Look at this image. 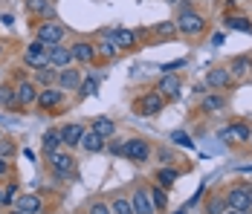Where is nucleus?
Here are the masks:
<instances>
[{"label":"nucleus","instance_id":"obj_39","mask_svg":"<svg viewBox=\"0 0 252 214\" xmlns=\"http://www.w3.org/2000/svg\"><path fill=\"white\" fill-rule=\"evenodd\" d=\"M90 214H110V209H107L104 203H93V209H90Z\"/></svg>","mask_w":252,"mask_h":214},{"label":"nucleus","instance_id":"obj_15","mask_svg":"<svg viewBox=\"0 0 252 214\" xmlns=\"http://www.w3.org/2000/svg\"><path fill=\"white\" fill-rule=\"evenodd\" d=\"M73 58L81 61V64H90V61L96 58V47H93V44H87V41H78L76 47H73Z\"/></svg>","mask_w":252,"mask_h":214},{"label":"nucleus","instance_id":"obj_26","mask_svg":"<svg viewBox=\"0 0 252 214\" xmlns=\"http://www.w3.org/2000/svg\"><path fill=\"white\" fill-rule=\"evenodd\" d=\"M157 180H159L162 185H174V183H177V171H174V168H159Z\"/></svg>","mask_w":252,"mask_h":214},{"label":"nucleus","instance_id":"obj_32","mask_svg":"<svg viewBox=\"0 0 252 214\" xmlns=\"http://www.w3.org/2000/svg\"><path fill=\"white\" fill-rule=\"evenodd\" d=\"M55 78H58L55 70H47V67H41V70H38V81H41V84H47V87H50Z\"/></svg>","mask_w":252,"mask_h":214},{"label":"nucleus","instance_id":"obj_31","mask_svg":"<svg viewBox=\"0 0 252 214\" xmlns=\"http://www.w3.org/2000/svg\"><path fill=\"white\" fill-rule=\"evenodd\" d=\"M203 107H206V110H220V107H223V98H220V95H206V98H203Z\"/></svg>","mask_w":252,"mask_h":214},{"label":"nucleus","instance_id":"obj_40","mask_svg":"<svg viewBox=\"0 0 252 214\" xmlns=\"http://www.w3.org/2000/svg\"><path fill=\"white\" fill-rule=\"evenodd\" d=\"M110 151H113L116 156H119V153H125V142H113V145H110Z\"/></svg>","mask_w":252,"mask_h":214},{"label":"nucleus","instance_id":"obj_36","mask_svg":"<svg viewBox=\"0 0 252 214\" xmlns=\"http://www.w3.org/2000/svg\"><path fill=\"white\" fill-rule=\"evenodd\" d=\"M157 35H162V38H171V35H174V24L162 21V24L157 26Z\"/></svg>","mask_w":252,"mask_h":214},{"label":"nucleus","instance_id":"obj_42","mask_svg":"<svg viewBox=\"0 0 252 214\" xmlns=\"http://www.w3.org/2000/svg\"><path fill=\"white\" fill-rule=\"evenodd\" d=\"M6 168H9L6 165V159H0V174H6Z\"/></svg>","mask_w":252,"mask_h":214},{"label":"nucleus","instance_id":"obj_47","mask_svg":"<svg viewBox=\"0 0 252 214\" xmlns=\"http://www.w3.org/2000/svg\"><path fill=\"white\" fill-rule=\"evenodd\" d=\"M165 3H177V0H165Z\"/></svg>","mask_w":252,"mask_h":214},{"label":"nucleus","instance_id":"obj_44","mask_svg":"<svg viewBox=\"0 0 252 214\" xmlns=\"http://www.w3.org/2000/svg\"><path fill=\"white\" fill-rule=\"evenodd\" d=\"M3 203H6V197H3V191H0V206H3Z\"/></svg>","mask_w":252,"mask_h":214},{"label":"nucleus","instance_id":"obj_18","mask_svg":"<svg viewBox=\"0 0 252 214\" xmlns=\"http://www.w3.org/2000/svg\"><path fill=\"white\" fill-rule=\"evenodd\" d=\"M58 81H61L64 90H78V87H81V75H78V70H64L61 75H58Z\"/></svg>","mask_w":252,"mask_h":214},{"label":"nucleus","instance_id":"obj_5","mask_svg":"<svg viewBox=\"0 0 252 214\" xmlns=\"http://www.w3.org/2000/svg\"><path fill=\"white\" fill-rule=\"evenodd\" d=\"M136 110H139L142 116H157V113L162 110V93H145L139 98Z\"/></svg>","mask_w":252,"mask_h":214},{"label":"nucleus","instance_id":"obj_29","mask_svg":"<svg viewBox=\"0 0 252 214\" xmlns=\"http://www.w3.org/2000/svg\"><path fill=\"white\" fill-rule=\"evenodd\" d=\"M151 203H154V212H157V209H165V206H168V194H165L162 188H157L154 197H151Z\"/></svg>","mask_w":252,"mask_h":214},{"label":"nucleus","instance_id":"obj_19","mask_svg":"<svg viewBox=\"0 0 252 214\" xmlns=\"http://www.w3.org/2000/svg\"><path fill=\"white\" fill-rule=\"evenodd\" d=\"M229 78H232L229 70H209L206 72V84H209V87H226Z\"/></svg>","mask_w":252,"mask_h":214},{"label":"nucleus","instance_id":"obj_25","mask_svg":"<svg viewBox=\"0 0 252 214\" xmlns=\"http://www.w3.org/2000/svg\"><path fill=\"white\" fill-rule=\"evenodd\" d=\"M226 26H229V29H238V32H252V24L247 21V18H241V15L226 18Z\"/></svg>","mask_w":252,"mask_h":214},{"label":"nucleus","instance_id":"obj_12","mask_svg":"<svg viewBox=\"0 0 252 214\" xmlns=\"http://www.w3.org/2000/svg\"><path fill=\"white\" fill-rule=\"evenodd\" d=\"M35 98H38V93H35V87H32L29 81H21V84L15 87V104H24L26 107V104H32Z\"/></svg>","mask_w":252,"mask_h":214},{"label":"nucleus","instance_id":"obj_43","mask_svg":"<svg viewBox=\"0 0 252 214\" xmlns=\"http://www.w3.org/2000/svg\"><path fill=\"white\" fill-rule=\"evenodd\" d=\"M241 171H247V174H252V165H244V168H241Z\"/></svg>","mask_w":252,"mask_h":214},{"label":"nucleus","instance_id":"obj_45","mask_svg":"<svg viewBox=\"0 0 252 214\" xmlns=\"http://www.w3.org/2000/svg\"><path fill=\"white\" fill-rule=\"evenodd\" d=\"M223 214H241V212H232V209H226V212H223Z\"/></svg>","mask_w":252,"mask_h":214},{"label":"nucleus","instance_id":"obj_50","mask_svg":"<svg viewBox=\"0 0 252 214\" xmlns=\"http://www.w3.org/2000/svg\"><path fill=\"white\" fill-rule=\"evenodd\" d=\"M250 139H252V136H250Z\"/></svg>","mask_w":252,"mask_h":214},{"label":"nucleus","instance_id":"obj_24","mask_svg":"<svg viewBox=\"0 0 252 214\" xmlns=\"http://www.w3.org/2000/svg\"><path fill=\"white\" fill-rule=\"evenodd\" d=\"M26 9L35 12V15H52V6L47 0H26Z\"/></svg>","mask_w":252,"mask_h":214},{"label":"nucleus","instance_id":"obj_48","mask_svg":"<svg viewBox=\"0 0 252 214\" xmlns=\"http://www.w3.org/2000/svg\"><path fill=\"white\" fill-rule=\"evenodd\" d=\"M12 214H21V212H12Z\"/></svg>","mask_w":252,"mask_h":214},{"label":"nucleus","instance_id":"obj_30","mask_svg":"<svg viewBox=\"0 0 252 214\" xmlns=\"http://www.w3.org/2000/svg\"><path fill=\"white\" fill-rule=\"evenodd\" d=\"M96 90H99V81H96V78H87V81H81V87H78L81 95H96Z\"/></svg>","mask_w":252,"mask_h":214},{"label":"nucleus","instance_id":"obj_14","mask_svg":"<svg viewBox=\"0 0 252 214\" xmlns=\"http://www.w3.org/2000/svg\"><path fill=\"white\" fill-rule=\"evenodd\" d=\"M220 136H223V139H232V142H250L252 133H250V127H247V124H229Z\"/></svg>","mask_w":252,"mask_h":214},{"label":"nucleus","instance_id":"obj_35","mask_svg":"<svg viewBox=\"0 0 252 214\" xmlns=\"http://www.w3.org/2000/svg\"><path fill=\"white\" fill-rule=\"evenodd\" d=\"M104 38H107V35H104ZM101 55H107V58H113V55H116V44H113V38H107V41H104V44H101Z\"/></svg>","mask_w":252,"mask_h":214},{"label":"nucleus","instance_id":"obj_46","mask_svg":"<svg viewBox=\"0 0 252 214\" xmlns=\"http://www.w3.org/2000/svg\"><path fill=\"white\" fill-rule=\"evenodd\" d=\"M186 212H189V209H186V206H183V209H180V212H177V214H186Z\"/></svg>","mask_w":252,"mask_h":214},{"label":"nucleus","instance_id":"obj_41","mask_svg":"<svg viewBox=\"0 0 252 214\" xmlns=\"http://www.w3.org/2000/svg\"><path fill=\"white\" fill-rule=\"evenodd\" d=\"M15 194H18V185H9V188L3 191V197H6V200H12Z\"/></svg>","mask_w":252,"mask_h":214},{"label":"nucleus","instance_id":"obj_33","mask_svg":"<svg viewBox=\"0 0 252 214\" xmlns=\"http://www.w3.org/2000/svg\"><path fill=\"white\" fill-rule=\"evenodd\" d=\"M0 104H15V90L0 84Z\"/></svg>","mask_w":252,"mask_h":214},{"label":"nucleus","instance_id":"obj_22","mask_svg":"<svg viewBox=\"0 0 252 214\" xmlns=\"http://www.w3.org/2000/svg\"><path fill=\"white\" fill-rule=\"evenodd\" d=\"M252 67V61L247 58V55H241V58H235L232 61V67H229V75H247Z\"/></svg>","mask_w":252,"mask_h":214},{"label":"nucleus","instance_id":"obj_6","mask_svg":"<svg viewBox=\"0 0 252 214\" xmlns=\"http://www.w3.org/2000/svg\"><path fill=\"white\" fill-rule=\"evenodd\" d=\"M61 38H64V26H58V24H44L38 29V41H44L47 47L61 44Z\"/></svg>","mask_w":252,"mask_h":214},{"label":"nucleus","instance_id":"obj_38","mask_svg":"<svg viewBox=\"0 0 252 214\" xmlns=\"http://www.w3.org/2000/svg\"><path fill=\"white\" fill-rule=\"evenodd\" d=\"M12 142H6V139H0V159H6V156H12Z\"/></svg>","mask_w":252,"mask_h":214},{"label":"nucleus","instance_id":"obj_34","mask_svg":"<svg viewBox=\"0 0 252 214\" xmlns=\"http://www.w3.org/2000/svg\"><path fill=\"white\" fill-rule=\"evenodd\" d=\"M110 209H113L116 214H133V206H130L127 200H116V203H113Z\"/></svg>","mask_w":252,"mask_h":214},{"label":"nucleus","instance_id":"obj_37","mask_svg":"<svg viewBox=\"0 0 252 214\" xmlns=\"http://www.w3.org/2000/svg\"><path fill=\"white\" fill-rule=\"evenodd\" d=\"M183 64H186V58H177V61H168V64H162L159 70H162V75H165V72H174L177 67H183Z\"/></svg>","mask_w":252,"mask_h":214},{"label":"nucleus","instance_id":"obj_49","mask_svg":"<svg viewBox=\"0 0 252 214\" xmlns=\"http://www.w3.org/2000/svg\"><path fill=\"white\" fill-rule=\"evenodd\" d=\"M0 139H3V136H0Z\"/></svg>","mask_w":252,"mask_h":214},{"label":"nucleus","instance_id":"obj_27","mask_svg":"<svg viewBox=\"0 0 252 214\" xmlns=\"http://www.w3.org/2000/svg\"><path fill=\"white\" fill-rule=\"evenodd\" d=\"M171 142L180 145V148H194V142H191V136L186 133V130H174L171 133Z\"/></svg>","mask_w":252,"mask_h":214},{"label":"nucleus","instance_id":"obj_9","mask_svg":"<svg viewBox=\"0 0 252 214\" xmlns=\"http://www.w3.org/2000/svg\"><path fill=\"white\" fill-rule=\"evenodd\" d=\"M130 206H133V214H154V203H151V197H148V191H142V188L133 194Z\"/></svg>","mask_w":252,"mask_h":214},{"label":"nucleus","instance_id":"obj_21","mask_svg":"<svg viewBox=\"0 0 252 214\" xmlns=\"http://www.w3.org/2000/svg\"><path fill=\"white\" fill-rule=\"evenodd\" d=\"M113 44L119 49H130L133 47V32H127V29H113Z\"/></svg>","mask_w":252,"mask_h":214},{"label":"nucleus","instance_id":"obj_13","mask_svg":"<svg viewBox=\"0 0 252 214\" xmlns=\"http://www.w3.org/2000/svg\"><path fill=\"white\" fill-rule=\"evenodd\" d=\"M157 93H162V95H180V78H177L174 72H165V75L159 78Z\"/></svg>","mask_w":252,"mask_h":214},{"label":"nucleus","instance_id":"obj_17","mask_svg":"<svg viewBox=\"0 0 252 214\" xmlns=\"http://www.w3.org/2000/svg\"><path fill=\"white\" fill-rule=\"evenodd\" d=\"M81 148H84L87 153H99L101 148H104V139H101L99 133H93V130H90V133H84V136H81Z\"/></svg>","mask_w":252,"mask_h":214},{"label":"nucleus","instance_id":"obj_10","mask_svg":"<svg viewBox=\"0 0 252 214\" xmlns=\"http://www.w3.org/2000/svg\"><path fill=\"white\" fill-rule=\"evenodd\" d=\"M73 61V49H67V47H50V67H67Z\"/></svg>","mask_w":252,"mask_h":214},{"label":"nucleus","instance_id":"obj_23","mask_svg":"<svg viewBox=\"0 0 252 214\" xmlns=\"http://www.w3.org/2000/svg\"><path fill=\"white\" fill-rule=\"evenodd\" d=\"M41 142H44V151L52 153V151H58V145H61V133H58V130H47Z\"/></svg>","mask_w":252,"mask_h":214},{"label":"nucleus","instance_id":"obj_7","mask_svg":"<svg viewBox=\"0 0 252 214\" xmlns=\"http://www.w3.org/2000/svg\"><path fill=\"white\" fill-rule=\"evenodd\" d=\"M50 162H52V168H55V174H58V177H70V171H73V156H70V153L52 151Z\"/></svg>","mask_w":252,"mask_h":214},{"label":"nucleus","instance_id":"obj_2","mask_svg":"<svg viewBox=\"0 0 252 214\" xmlns=\"http://www.w3.org/2000/svg\"><path fill=\"white\" fill-rule=\"evenodd\" d=\"M177 29L180 32H186V35H200L203 29H206V21H203L197 12H191L189 6L180 12V18H177Z\"/></svg>","mask_w":252,"mask_h":214},{"label":"nucleus","instance_id":"obj_11","mask_svg":"<svg viewBox=\"0 0 252 214\" xmlns=\"http://www.w3.org/2000/svg\"><path fill=\"white\" fill-rule=\"evenodd\" d=\"M58 133H61V142L73 148V145H81V136H84L87 130H84L81 124H67V127H61Z\"/></svg>","mask_w":252,"mask_h":214},{"label":"nucleus","instance_id":"obj_4","mask_svg":"<svg viewBox=\"0 0 252 214\" xmlns=\"http://www.w3.org/2000/svg\"><path fill=\"white\" fill-rule=\"evenodd\" d=\"M125 156L130 162H145L148 156H151V148L145 139H127L125 142Z\"/></svg>","mask_w":252,"mask_h":214},{"label":"nucleus","instance_id":"obj_8","mask_svg":"<svg viewBox=\"0 0 252 214\" xmlns=\"http://www.w3.org/2000/svg\"><path fill=\"white\" fill-rule=\"evenodd\" d=\"M15 209L21 214H38L41 212V197H35V194H21L18 203H15Z\"/></svg>","mask_w":252,"mask_h":214},{"label":"nucleus","instance_id":"obj_3","mask_svg":"<svg viewBox=\"0 0 252 214\" xmlns=\"http://www.w3.org/2000/svg\"><path fill=\"white\" fill-rule=\"evenodd\" d=\"M226 206L232 209V212H241V214H250L252 212V200L250 194H247V188H232L226 194Z\"/></svg>","mask_w":252,"mask_h":214},{"label":"nucleus","instance_id":"obj_1","mask_svg":"<svg viewBox=\"0 0 252 214\" xmlns=\"http://www.w3.org/2000/svg\"><path fill=\"white\" fill-rule=\"evenodd\" d=\"M24 61L29 67H38V70L41 67H50V47L44 41H32L24 52Z\"/></svg>","mask_w":252,"mask_h":214},{"label":"nucleus","instance_id":"obj_20","mask_svg":"<svg viewBox=\"0 0 252 214\" xmlns=\"http://www.w3.org/2000/svg\"><path fill=\"white\" fill-rule=\"evenodd\" d=\"M93 133H99L101 139H107V136H113V133H116V124L107 119V116H99V119L93 122Z\"/></svg>","mask_w":252,"mask_h":214},{"label":"nucleus","instance_id":"obj_28","mask_svg":"<svg viewBox=\"0 0 252 214\" xmlns=\"http://www.w3.org/2000/svg\"><path fill=\"white\" fill-rule=\"evenodd\" d=\"M229 206L226 200H220V197H215V200H209V206H206V214H223Z\"/></svg>","mask_w":252,"mask_h":214},{"label":"nucleus","instance_id":"obj_16","mask_svg":"<svg viewBox=\"0 0 252 214\" xmlns=\"http://www.w3.org/2000/svg\"><path fill=\"white\" fill-rule=\"evenodd\" d=\"M44 110L47 107H55V104H61V90H55V87H47L44 93H38V98H35Z\"/></svg>","mask_w":252,"mask_h":214}]
</instances>
